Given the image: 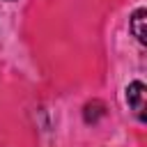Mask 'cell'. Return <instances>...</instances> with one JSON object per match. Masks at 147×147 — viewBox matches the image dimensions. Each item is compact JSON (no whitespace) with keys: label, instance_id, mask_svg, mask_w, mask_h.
<instances>
[{"label":"cell","instance_id":"3","mask_svg":"<svg viewBox=\"0 0 147 147\" xmlns=\"http://www.w3.org/2000/svg\"><path fill=\"white\" fill-rule=\"evenodd\" d=\"M103 113H106V110H103V103H101V101H92V103L85 106V113H83V115H85V122H87V124H90V122L94 124L99 117H103Z\"/></svg>","mask_w":147,"mask_h":147},{"label":"cell","instance_id":"1","mask_svg":"<svg viewBox=\"0 0 147 147\" xmlns=\"http://www.w3.org/2000/svg\"><path fill=\"white\" fill-rule=\"evenodd\" d=\"M126 101H129L131 110L136 113V117L142 122L145 119V85L140 80H133L126 87Z\"/></svg>","mask_w":147,"mask_h":147},{"label":"cell","instance_id":"2","mask_svg":"<svg viewBox=\"0 0 147 147\" xmlns=\"http://www.w3.org/2000/svg\"><path fill=\"white\" fill-rule=\"evenodd\" d=\"M145 21H147V11H145V9H136L133 16H131V32H133V37H136L140 44L147 41V34H145Z\"/></svg>","mask_w":147,"mask_h":147}]
</instances>
